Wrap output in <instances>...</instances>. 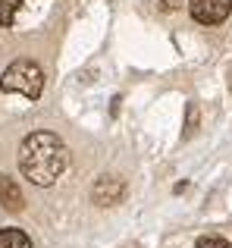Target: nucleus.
<instances>
[{
	"label": "nucleus",
	"instance_id": "1",
	"mask_svg": "<svg viewBox=\"0 0 232 248\" xmlns=\"http://www.w3.org/2000/svg\"><path fill=\"white\" fill-rule=\"evenodd\" d=\"M69 167V151L54 132H31L19 145V170L35 186H54Z\"/></svg>",
	"mask_w": 232,
	"mask_h": 248
},
{
	"label": "nucleus",
	"instance_id": "2",
	"mask_svg": "<svg viewBox=\"0 0 232 248\" xmlns=\"http://www.w3.org/2000/svg\"><path fill=\"white\" fill-rule=\"evenodd\" d=\"M0 88L13 91V94H22V97H41L44 91V73L35 60H16L3 69L0 76Z\"/></svg>",
	"mask_w": 232,
	"mask_h": 248
},
{
	"label": "nucleus",
	"instance_id": "3",
	"mask_svg": "<svg viewBox=\"0 0 232 248\" xmlns=\"http://www.w3.org/2000/svg\"><path fill=\"white\" fill-rule=\"evenodd\" d=\"M232 0H188V13L201 25H220L229 16Z\"/></svg>",
	"mask_w": 232,
	"mask_h": 248
},
{
	"label": "nucleus",
	"instance_id": "4",
	"mask_svg": "<svg viewBox=\"0 0 232 248\" xmlns=\"http://www.w3.org/2000/svg\"><path fill=\"white\" fill-rule=\"evenodd\" d=\"M0 204H3L6 211H22V204H25L16 179H10L6 173H0Z\"/></svg>",
	"mask_w": 232,
	"mask_h": 248
},
{
	"label": "nucleus",
	"instance_id": "5",
	"mask_svg": "<svg viewBox=\"0 0 232 248\" xmlns=\"http://www.w3.org/2000/svg\"><path fill=\"white\" fill-rule=\"evenodd\" d=\"M119 195H122V182L116 176H104L94 186V201L98 204H113V201H119Z\"/></svg>",
	"mask_w": 232,
	"mask_h": 248
},
{
	"label": "nucleus",
	"instance_id": "6",
	"mask_svg": "<svg viewBox=\"0 0 232 248\" xmlns=\"http://www.w3.org/2000/svg\"><path fill=\"white\" fill-rule=\"evenodd\" d=\"M0 248H31V239L22 230H0Z\"/></svg>",
	"mask_w": 232,
	"mask_h": 248
},
{
	"label": "nucleus",
	"instance_id": "7",
	"mask_svg": "<svg viewBox=\"0 0 232 248\" xmlns=\"http://www.w3.org/2000/svg\"><path fill=\"white\" fill-rule=\"evenodd\" d=\"M25 0H0V25H13L16 22V13Z\"/></svg>",
	"mask_w": 232,
	"mask_h": 248
},
{
	"label": "nucleus",
	"instance_id": "8",
	"mask_svg": "<svg viewBox=\"0 0 232 248\" xmlns=\"http://www.w3.org/2000/svg\"><path fill=\"white\" fill-rule=\"evenodd\" d=\"M195 248H232V245L226 239H220V236H204V239H198Z\"/></svg>",
	"mask_w": 232,
	"mask_h": 248
}]
</instances>
